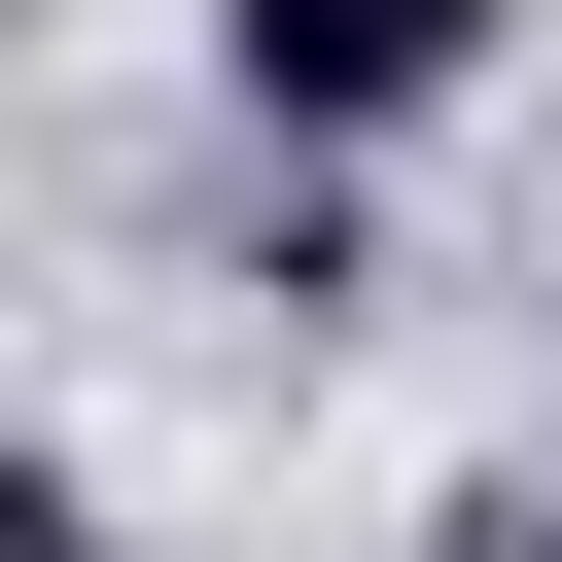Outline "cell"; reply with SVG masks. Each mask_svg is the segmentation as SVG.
I'll use <instances>...</instances> for the list:
<instances>
[{"instance_id":"obj_2","label":"cell","mask_w":562,"mask_h":562,"mask_svg":"<svg viewBox=\"0 0 562 562\" xmlns=\"http://www.w3.org/2000/svg\"><path fill=\"white\" fill-rule=\"evenodd\" d=\"M422 562H562V457H492V492H457V527H422Z\"/></svg>"},{"instance_id":"obj_1","label":"cell","mask_w":562,"mask_h":562,"mask_svg":"<svg viewBox=\"0 0 562 562\" xmlns=\"http://www.w3.org/2000/svg\"><path fill=\"white\" fill-rule=\"evenodd\" d=\"M211 70H246V140H422L492 70V0H211Z\"/></svg>"},{"instance_id":"obj_3","label":"cell","mask_w":562,"mask_h":562,"mask_svg":"<svg viewBox=\"0 0 562 562\" xmlns=\"http://www.w3.org/2000/svg\"><path fill=\"white\" fill-rule=\"evenodd\" d=\"M0 562H105V492H70V457H0Z\"/></svg>"}]
</instances>
